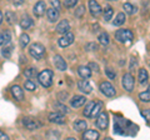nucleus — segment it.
<instances>
[{"label":"nucleus","instance_id":"nucleus-1","mask_svg":"<svg viewBox=\"0 0 150 140\" xmlns=\"http://www.w3.org/2000/svg\"><path fill=\"white\" fill-rule=\"evenodd\" d=\"M38 80L44 88H50L53 84V71L49 69L43 70L41 73L38 74Z\"/></svg>","mask_w":150,"mask_h":140},{"label":"nucleus","instance_id":"nucleus-2","mask_svg":"<svg viewBox=\"0 0 150 140\" xmlns=\"http://www.w3.org/2000/svg\"><path fill=\"white\" fill-rule=\"evenodd\" d=\"M29 54H30L34 59H36V60L43 59L44 55H45V46L41 45L40 43H34V44H31L30 48H29Z\"/></svg>","mask_w":150,"mask_h":140},{"label":"nucleus","instance_id":"nucleus-3","mask_svg":"<svg viewBox=\"0 0 150 140\" xmlns=\"http://www.w3.org/2000/svg\"><path fill=\"white\" fill-rule=\"evenodd\" d=\"M115 39L120 43H130L134 39V34L129 29H119L115 33Z\"/></svg>","mask_w":150,"mask_h":140},{"label":"nucleus","instance_id":"nucleus-4","mask_svg":"<svg viewBox=\"0 0 150 140\" xmlns=\"http://www.w3.org/2000/svg\"><path fill=\"white\" fill-rule=\"evenodd\" d=\"M100 91L108 98H112V96H115V94H116L115 88L112 86L109 81H103L100 84Z\"/></svg>","mask_w":150,"mask_h":140},{"label":"nucleus","instance_id":"nucleus-5","mask_svg":"<svg viewBox=\"0 0 150 140\" xmlns=\"http://www.w3.org/2000/svg\"><path fill=\"white\" fill-rule=\"evenodd\" d=\"M108 125H109V116L105 111H100V114L96 116V127L98 129L100 130H105L108 128Z\"/></svg>","mask_w":150,"mask_h":140},{"label":"nucleus","instance_id":"nucleus-6","mask_svg":"<svg viewBox=\"0 0 150 140\" xmlns=\"http://www.w3.org/2000/svg\"><path fill=\"white\" fill-rule=\"evenodd\" d=\"M121 84H123V86H124V89L126 91H133L134 89V78L131 74H124L123 75V80H121Z\"/></svg>","mask_w":150,"mask_h":140},{"label":"nucleus","instance_id":"nucleus-7","mask_svg":"<svg viewBox=\"0 0 150 140\" xmlns=\"http://www.w3.org/2000/svg\"><path fill=\"white\" fill-rule=\"evenodd\" d=\"M59 45L62 46V48H67V46L71 45L74 43V34L73 33H65V34H63V36L59 39Z\"/></svg>","mask_w":150,"mask_h":140},{"label":"nucleus","instance_id":"nucleus-8","mask_svg":"<svg viewBox=\"0 0 150 140\" xmlns=\"http://www.w3.org/2000/svg\"><path fill=\"white\" fill-rule=\"evenodd\" d=\"M23 125H24L28 130H36L40 127L39 121L34 118H30V116H26V118L23 119Z\"/></svg>","mask_w":150,"mask_h":140},{"label":"nucleus","instance_id":"nucleus-9","mask_svg":"<svg viewBox=\"0 0 150 140\" xmlns=\"http://www.w3.org/2000/svg\"><path fill=\"white\" fill-rule=\"evenodd\" d=\"M89 10H90V14L93 16H99L103 11L100 4L95 0H89Z\"/></svg>","mask_w":150,"mask_h":140},{"label":"nucleus","instance_id":"nucleus-10","mask_svg":"<svg viewBox=\"0 0 150 140\" xmlns=\"http://www.w3.org/2000/svg\"><path fill=\"white\" fill-rule=\"evenodd\" d=\"M48 119L50 123H55V124H65V116L62 114V113H58V111H55V113H50Z\"/></svg>","mask_w":150,"mask_h":140},{"label":"nucleus","instance_id":"nucleus-11","mask_svg":"<svg viewBox=\"0 0 150 140\" xmlns=\"http://www.w3.org/2000/svg\"><path fill=\"white\" fill-rule=\"evenodd\" d=\"M54 60V65H55V68L60 70V71H65L68 68V65H67V62L63 59V57H60V55H55V57L53 58Z\"/></svg>","mask_w":150,"mask_h":140},{"label":"nucleus","instance_id":"nucleus-12","mask_svg":"<svg viewBox=\"0 0 150 140\" xmlns=\"http://www.w3.org/2000/svg\"><path fill=\"white\" fill-rule=\"evenodd\" d=\"M45 11H46V4H45V1H43V0L38 1L35 4V6H34V14H35V16H38V18L43 16L44 14H45Z\"/></svg>","mask_w":150,"mask_h":140},{"label":"nucleus","instance_id":"nucleus-13","mask_svg":"<svg viewBox=\"0 0 150 140\" xmlns=\"http://www.w3.org/2000/svg\"><path fill=\"white\" fill-rule=\"evenodd\" d=\"M11 95L14 96V99L18 100V101H21L24 100V91L19 85H13L11 86Z\"/></svg>","mask_w":150,"mask_h":140},{"label":"nucleus","instance_id":"nucleus-14","mask_svg":"<svg viewBox=\"0 0 150 140\" xmlns=\"http://www.w3.org/2000/svg\"><path fill=\"white\" fill-rule=\"evenodd\" d=\"M46 15H48V20L51 21V23H54L59 19V15H60V13H59V9H56V8H50V9H46Z\"/></svg>","mask_w":150,"mask_h":140},{"label":"nucleus","instance_id":"nucleus-15","mask_svg":"<svg viewBox=\"0 0 150 140\" xmlns=\"http://www.w3.org/2000/svg\"><path fill=\"white\" fill-rule=\"evenodd\" d=\"M78 88H79V90H81L83 93H85V94H89V93H91V90H93L90 83H89L86 79H83V80L79 81L78 83Z\"/></svg>","mask_w":150,"mask_h":140},{"label":"nucleus","instance_id":"nucleus-16","mask_svg":"<svg viewBox=\"0 0 150 140\" xmlns=\"http://www.w3.org/2000/svg\"><path fill=\"white\" fill-rule=\"evenodd\" d=\"M69 30H70V24L68 20H62L56 25V33H59V34H65Z\"/></svg>","mask_w":150,"mask_h":140},{"label":"nucleus","instance_id":"nucleus-17","mask_svg":"<svg viewBox=\"0 0 150 140\" xmlns=\"http://www.w3.org/2000/svg\"><path fill=\"white\" fill-rule=\"evenodd\" d=\"M85 96L83 95H75L73 99H71V106L73 108H80V106H83L84 104H85Z\"/></svg>","mask_w":150,"mask_h":140},{"label":"nucleus","instance_id":"nucleus-18","mask_svg":"<svg viewBox=\"0 0 150 140\" xmlns=\"http://www.w3.org/2000/svg\"><path fill=\"white\" fill-rule=\"evenodd\" d=\"M99 133L96 130H86L85 133L83 134V139H86V140H98L99 139Z\"/></svg>","mask_w":150,"mask_h":140},{"label":"nucleus","instance_id":"nucleus-19","mask_svg":"<svg viewBox=\"0 0 150 140\" xmlns=\"http://www.w3.org/2000/svg\"><path fill=\"white\" fill-rule=\"evenodd\" d=\"M78 73L83 79H89L91 76V70L89 66H79Z\"/></svg>","mask_w":150,"mask_h":140},{"label":"nucleus","instance_id":"nucleus-20","mask_svg":"<svg viewBox=\"0 0 150 140\" xmlns=\"http://www.w3.org/2000/svg\"><path fill=\"white\" fill-rule=\"evenodd\" d=\"M103 109V103L101 101H96L93 106V110H91V114H90V118H95L100 114V111Z\"/></svg>","mask_w":150,"mask_h":140},{"label":"nucleus","instance_id":"nucleus-21","mask_svg":"<svg viewBox=\"0 0 150 140\" xmlns=\"http://www.w3.org/2000/svg\"><path fill=\"white\" fill-rule=\"evenodd\" d=\"M88 128V124L85 120H76L74 123V129L76 130V132H84Z\"/></svg>","mask_w":150,"mask_h":140},{"label":"nucleus","instance_id":"nucleus-22","mask_svg":"<svg viewBox=\"0 0 150 140\" xmlns=\"http://www.w3.org/2000/svg\"><path fill=\"white\" fill-rule=\"evenodd\" d=\"M148 79H149V74H148L146 70H145L144 68L139 69V83L140 84H145L148 81Z\"/></svg>","mask_w":150,"mask_h":140},{"label":"nucleus","instance_id":"nucleus-23","mask_svg":"<svg viewBox=\"0 0 150 140\" xmlns=\"http://www.w3.org/2000/svg\"><path fill=\"white\" fill-rule=\"evenodd\" d=\"M33 25V19L30 16H24L20 20V26L21 29H29V28Z\"/></svg>","mask_w":150,"mask_h":140},{"label":"nucleus","instance_id":"nucleus-24","mask_svg":"<svg viewBox=\"0 0 150 140\" xmlns=\"http://www.w3.org/2000/svg\"><path fill=\"white\" fill-rule=\"evenodd\" d=\"M125 14L124 13H119L118 15H116V18H115V20L112 21V24H114L115 26H120V25H123L124 23H125Z\"/></svg>","mask_w":150,"mask_h":140},{"label":"nucleus","instance_id":"nucleus-25","mask_svg":"<svg viewBox=\"0 0 150 140\" xmlns=\"http://www.w3.org/2000/svg\"><path fill=\"white\" fill-rule=\"evenodd\" d=\"M11 53H13V45H10V44H6V46L5 48H3L1 49V55L5 59H9L11 57Z\"/></svg>","mask_w":150,"mask_h":140},{"label":"nucleus","instance_id":"nucleus-26","mask_svg":"<svg viewBox=\"0 0 150 140\" xmlns=\"http://www.w3.org/2000/svg\"><path fill=\"white\" fill-rule=\"evenodd\" d=\"M24 75L28 79H34L35 76H38V71H36V69H34V68H28V69H25Z\"/></svg>","mask_w":150,"mask_h":140},{"label":"nucleus","instance_id":"nucleus-27","mask_svg":"<svg viewBox=\"0 0 150 140\" xmlns=\"http://www.w3.org/2000/svg\"><path fill=\"white\" fill-rule=\"evenodd\" d=\"M123 8H124V10H125V13L126 14H129V15H133L134 13H137V8H135L133 4H129V3H125L124 5H123Z\"/></svg>","mask_w":150,"mask_h":140},{"label":"nucleus","instance_id":"nucleus-28","mask_svg":"<svg viewBox=\"0 0 150 140\" xmlns=\"http://www.w3.org/2000/svg\"><path fill=\"white\" fill-rule=\"evenodd\" d=\"M20 48H23V49H25V46H28L29 45V43H30V38H29V35L28 34H23L21 36H20Z\"/></svg>","mask_w":150,"mask_h":140},{"label":"nucleus","instance_id":"nucleus-29","mask_svg":"<svg viewBox=\"0 0 150 140\" xmlns=\"http://www.w3.org/2000/svg\"><path fill=\"white\" fill-rule=\"evenodd\" d=\"M54 108L58 113H62V114H68L69 113V109L67 108V105L60 104V103H56V104L54 105Z\"/></svg>","mask_w":150,"mask_h":140},{"label":"nucleus","instance_id":"nucleus-30","mask_svg":"<svg viewBox=\"0 0 150 140\" xmlns=\"http://www.w3.org/2000/svg\"><path fill=\"white\" fill-rule=\"evenodd\" d=\"M112 14H114L112 8L111 6H105V9H104V19H105V21H109L111 19Z\"/></svg>","mask_w":150,"mask_h":140},{"label":"nucleus","instance_id":"nucleus-31","mask_svg":"<svg viewBox=\"0 0 150 140\" xmlns=\"http://www.w3.org/2000/svg\"><path fill=\"white\" fill-rule=\"evenodd\" d=\"M5 20L8 24L13 25L14 23H15V14H14L13 11H6L5 13Z\"/></svg>","mask_w":150,"mask_h":140},{"label":"nucleus","instance_id":"nucleus-32","mask_svg":"<svg viewBox=\"0 0 150 140\" xmlns=\"http://www.w3.org/2000/svg\"><path fill=\"white\" fill-rule=\"evenodd\" d=\"M24 88H25L28 91H34V90H36V84L34 81H31L30 79H29V80H26L24 83Z\"/></svg>","mask_w":150,"mask_h":140},{"label":"nucleus","instance_id":"nucleus-33","mask_svg":"<svg viewBox=\"0 0 150 140\" xmlns=\"http://www.w3.org/2000/svg\"><path fill=\"white\" fill-rule=\"evenodd\" d=\"M98 39H99V43L101 45H108L109 44V35H108L106 33H101V34L98 36Z\"/></svg>","mask_w":150,"mask_h":140},{"label":"nucleus","instance_id":"nucleus-34","mask_svg":"<svg viewBox=\"0 0 150 140\" xmlns=\"http://www.w3.org/2000/svg\"><path fill=\"white\" fill-rule=\"evenodd\" d=\"M94 104H95V101H91V103H89V104L85 106V109H84V111H83L84 116H86V118H90V114H91V110H93Z\"/></svg>","mask_w":150,"mask_h":140},{"label":"nucleus","instance_id":"nucleus-35","mask_svg":"<svg viewBox=\"0 0 150 140\" xmlns=\"http://www.w3.org/2000/svg\"><path fill=\"white\" fill-rule=\"evenodd\" d=\"M139 99L142 101H145V103H149L150 101V91H144V93H140L139 94Z\"/></svg>","mask_w":150,"mask_h":140},{"label":"nucleus","instance_id":"nucleus-36","mask_svg":"<svg viewBox=\"0 0 150 140\" xmlns=\"http://www.w3.org/2000/svg\"><path fill=\"white\" fill-rule=\"evenodd\" d=\"M105 74H106V76L109 78V79H115L116 78V73L112 69H110V68H106L105 69Z\"/></svg>","mask_w":150,"mask_h":140},{"label":"nucleus","instance_id":"nucleus-37","mask_svg":"<svg viewBox=\"0 0 150 140\" xmlns=\"http://www.w3.org/2000/svg\"><path fill=\"white\" fill-rule=\"evenodd\" d=\"M3 36H4V44H9L10 43V40H11V35H10V31H4L3 33Z\"/></svg>","mask_w":150,"mask_h":140},{"label":"nucleus","instance_id":"nucleus-38","mask_svg":"<svg viewBox=\"0 0 150 140\" xmlns=\"http://www.w3.org/2000/svg\"><path fill=\"white\" fill-rule=\"evenodd\" d=\"M76 4H78V0H65L64 1V5L67 8H74Z\"/></svg>","mask_w":150,"mask_h":140},{"label":"nucleus","instance_id":"nucleus-39","mask_svg":"<svg viewBox=\"0 0 150 140\" xmlns=\"http://www.w3.org/2000/svg\"><path fill=\"white\" fill-rule=\"evenodd\" d=\"M142 115L144 116V119L146 120V123L150 125V110L148 109V110H143L142 111Z\"/></svg>","mask_w":150,"mask_h":140},{"label":"nucleus","instance_id":"nucleus-40","mask_svg":"<svg viewBox=\"0 0 150 140\" xmlns=\"http://www.w3.org/2000/svg\"><path fill=\"white\" fill-rule=\"evenodd\" d=\"M89 68H90L91 71H99V65H98L96 63H90L89 64Z\"/></svg>","mask_w":150,"mask_h":140},{"label":"nucleus","instance_id":"nucleus-41","mask_svg":"<svg viewBox=\"0 0 150 140\" xmlns=\"http://www.w3.org/2000/svg\"><path fill=\"white\" fill-rule=\"evenodd\" d=\"M138 65V62H137V59L135 58H131L130 59V70H134V68Z\"/></svg>","mask_w":150,"mask_h":140},{"label":"nucleus","instance_id":"nucleus-42","mask_svg":"<svg viewBox=\"0 0 150 140\" xmlns=\"http://www.w3.org/2000/svg\"><path fill=\"white\" fill-rule=\"evenodd\" d=\"M50 3H51V5H53V8H56V9L60 8V1L59 0H50Z\"/></svg>","mask_w":150,"mask_h":140},{"label":"nucleus","instance_id":"nucleus-43","mask_svg":"<svg viewBox=\"0 0 150 140\" xmlns=\"http://www.w3.org/2000/svg\"><path fill=\"white\" fill-rule=\"evenodd\" d=\"M84 10H85V9H84V6H80V8H79V9H78V13H76V14H75V15H76L78 18H80V16L83 15V13H84Z\"/></svg>","mask_w":150,"mask_h":140},{"label":"nucleus","instance_id":"nucleus-44","mask_svg":"<svg viewBox=\"0 0 150 140\" xmlns=\"http://www.w3.org/2000/svg\"><path fill=\"white\" fill-rule=\"evenodd\" d=\"M8 139H9L8 135H6L5 133H4L3 130H0V140H8Z\"/></svg>","mask_w":150,"mask_h":140},{"label":"nucleus","instance_id":"nucleus-45","mask_svg":"<svg viewBox=\"0 0 150 140\" xmlns=\"http://www.w3.org/2000/svg\"><path fill=\"white\" fill-rule=\"evenodd\" d=\"M24 1H25V0H13V3L15 4V5H20V4H23Z\"/></svg>","mask_w":150,"mask_h":140},{"label":"nucleus","instance_id":"nucleus-46","mask_svg":"<svg viewBox=\"0 0 150 140\" xmlns=\"http://www.w3.org/2000/svg\"><path fill=\"white\" fill-rule=\"evenodd\" d=\"M0 45H4V36H3V33L0 34Z\"/></svg>","mask_w":150,"mask_h":140},{"label":"nucleus","instance_id":"nucleus-47","mask_svg":"<svg viewBox=\"0 0 150 140\" xmlns=\"http://www.w3.org/2000/svg\"><path fill=\"white\" fill-rule=\"evenodd\" d=\"M3 20H4V15H3V13L0 11V24L3 23Z\"/></svg>","mask_w":150,"mask_h":140},{"label":"nucleus","instance_id":"nucleus-48","mask_svg":"<svg viewBox=\"0 0 150 140\" xmlns=\"http://www.w3.org/2000/svg\"><path fill=\"white\" fill-rule=\"evenodd\" d=\"M110 1H115V0H110Z\"/></svg>","mask_w":150,"mask_h":140},{"label":"nucleus","instance_id":"nucleus-49","mask_svg":"<svg viewBox=\"0 0 150 140\" xmlns=\"http://www.w3.org/2000/svg\"><path fill=\"white\" fill-rule=\"evenodd\" d=\"M149 91H150V85H149Z\"/></svg>","mask_w":150,"mask_h":140}]
</instances>
